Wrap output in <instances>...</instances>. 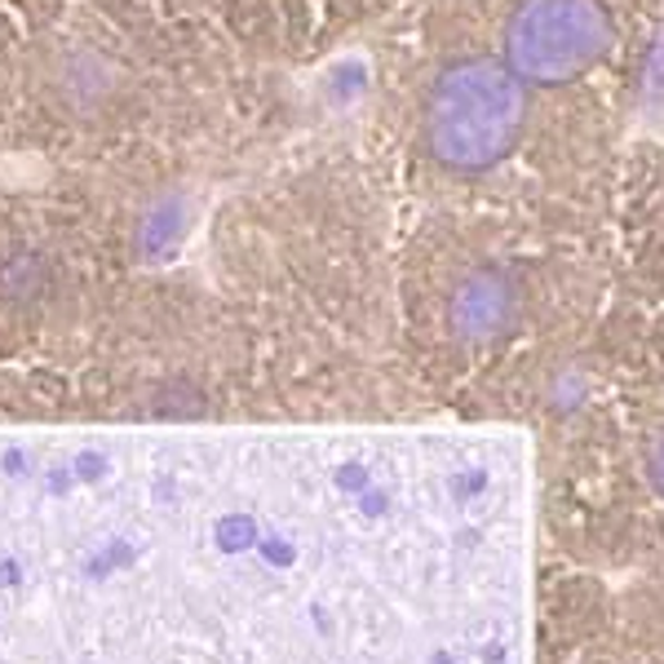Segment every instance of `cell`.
Listing matches in <instances>:
<instances>
[{
	"label": "cell",
	"instance_id": "cell-1",
	"mask_svg": "<svg viewBox=\"0 0 664 664\" xmlns=\"http://www.w3.org/2000/svg\"><path fill=\"white\" fill-rule=\"evenodd\" d=\"M221 549H244L249 540H253V523L249 518H227V523H221Z\"/></svg>",
	"mask_w": 664,
	"mask_h": 664
},
{
	"label": "cell",
	"instance_id": "cell-3",
	"mask_svg": "<svg viewBox=\"0 0 664 664\" xmlns=\"http://www.w3.org/2000/svg\"><path fill=\"white\" fill-rule=\"evenodd\" d=\"M14 585H23V568L14 559H0V589H14Z\"/></svg>",
	"mask_w": 664,
	"mask_h": 664
},
{
	"label": "cell",
	"instance_id": "cell-5",
	"mask_svg": "<svg viewBox=\"0 0 664 664\" xmlns=\"http://www.w3.org/2000/svg\"><path fill=\"white\" fill-rule=\"evenodd\" d=\"M80 470H84V479H93V474H102V466H98V457H84V466H80Z\"/></svg>",
	"mask_w": 664,
	"mask_h": 664
},
{
	"label": "cell",
	"instance_id": "cell-4",
	"mask_svg": "<svg viewBox=\"0 0 664 664\" xmlns=\"http://www.w3.org/2000/svg\"><path fill=\"white\" fill-rule=\"evenodd\" d=\"M651 483L664 492V438H660V448H655V457H651Z\"/></svg>",
	"mask_w": 664,
	"mask_h": 664
},
{
	"label": "cell",
	"instance_id": "cell-2",
	"mask_svg": "<svg viewBox=\"0 0 664 664\" xmlns=\"http://www.w3.org/2000/svg\"><path fill=\"white\" fill-rule=\"evenodd\" d=\"M102 559L111 563V572H116V568H125V563H134V549H129L125 540H111V545L102 549Z\"/></svg>",
	"mask_w": 664,
	"mask_h": 664
}]
</instances>
